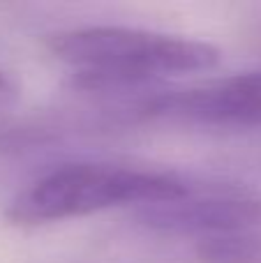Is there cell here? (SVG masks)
I'll return each instance as SVG.
<instances>
[{
	"instance_id": "obj_1",
	"label": "cell",
	"mask_w": 261,
	"mask_h": 263,
	"mask_svg": "<svg viewBox=\"0 0 261 263\" xmlns=\"http://www.w3.org/2000/svg\"><path fill=\"white\" fill-rule=\"evenodd\" d=\"M49 51L79 72L83 86L111 88L164 74L213 69L220 51L208 42L120 26L72 28L49 37Z\"/></svg>"
},
{
	"instance_id": "obj_2",
	"label": "cell",
	"mask_w": 261,
	"mask_h": 263,
	"mask_svg": "<svg viewBox=\"0 0 261 263\" xmlns=\"http://www.w3.org/2000/svg\"><path fill=\"white\" fill-rule=\"evenodd\" d=\"M188 192L183 182L164 173L106 164H69L18 194L9 208V217L26 224L60 222L116 205L176 201Z\"/></svg>"
},
{
	"instance_id": "obj_3",
	"label": "cell",
	"mask_w": 261,
	"mask_h": 263,
	"mask_svg": "<svg viewBox=\"0 0 261 263\" xmlns=\"http://www.w3.org/2000/svg\"><path fill=\"white\" fill-rule=\"evenodd\" d=\"M146 227L166 233H208V238L261 231V194L250 190H222L153 203L139 213Z\"/></svg>"
},
{
	"instance_id": "obj_4",
	"label": "cell",
	"mask_w": 261,
	"mask_h": 263,
	"mask_svg": "<svg viewBox=\"0 0 261 263\" xmlns=\"http://www.w3.org/2000/svg\"><path fill=\"white\" fill-rule=\"evenodd\" d=\"M148 114L217 127H261V72L236 74L148 102Z\"/></svg>"
},
{
	"instance_id": "obj_5",
	"label": "cell",
	"mask_w": 261,
	"mask_h": 263,
	"mask_svg": "<svg viewBox=\"0 0 261 263\" xmlns=\"http://www.w3.org/2000/svg\"><path fill=\"white\" fill-rule=\"evenodd\" d=\"M197 254L203 263H261V231L206 238Z\"/></svg>"
},
{
	"instance_id": "obj_6",
	"label": "cell",
	"mask_w": 261,
	"mask_h": 263,
	"mask_svg": "<svg viewBox=\"0 0 261 263\" xmlns=\"http://www.w3.org/2000/svg\"><path fill=\"white\" fill-rule=\"evenodd\" d=\"M14 102H16V86L0 72V111L9 109Z\"/></svg>"
}]
</instances>
